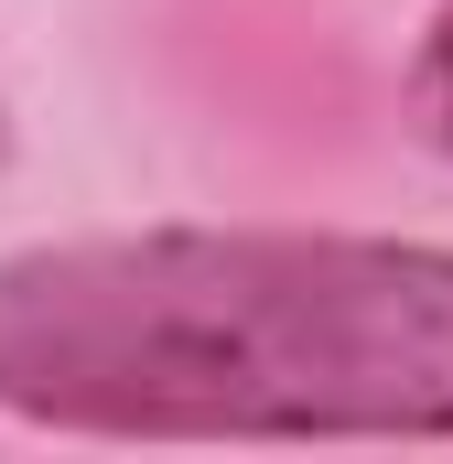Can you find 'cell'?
Here are the masks:
<instances>
[{
  "label": "cell",
  "instance_id": "6da1fadb",
  "mask_svg": "<svg viewBox=\"0 0 453 464\" xmlns=\"http://www.w3.org/2000/svg\"><path fill=\"white\" fill-rule=\"evenodd\" d=\"M0 411L119 443L453 432V259L378 237H76L0 259Z\"/></svg>",
  "mask_w": 453,
  "mask_h": 464
},
{
  "label": "cell",
  "instance_id": "7a4b0ae2",
  "mask_svg": "<svg viewBox=\"0 0 453 464\" xmlns=\"http://www.w3.org/2000/svg\"><path fill=\"white\" fill-rule=\"evenodd\" d=\"M410 98H421V130L453 151V11L432 22V44H421V76H410Z\"/></svg>",
  "mask_w": 453,
  "mask_h": 464
},
{
  "label": "cell",
  "instance_id": "3957f363",
  "mask_svg": "<svg viewBox=\"0 0 453 464\" xmlns=\"http://www.w3.org/2000/svg\"><path fill=\"white\" fill-rule=\"evenodd\" d=\"M0 151H11V130H0Z\"/></svg>",
  "mask_w": 453,
  "mask_h": 464
}]
</instances>
